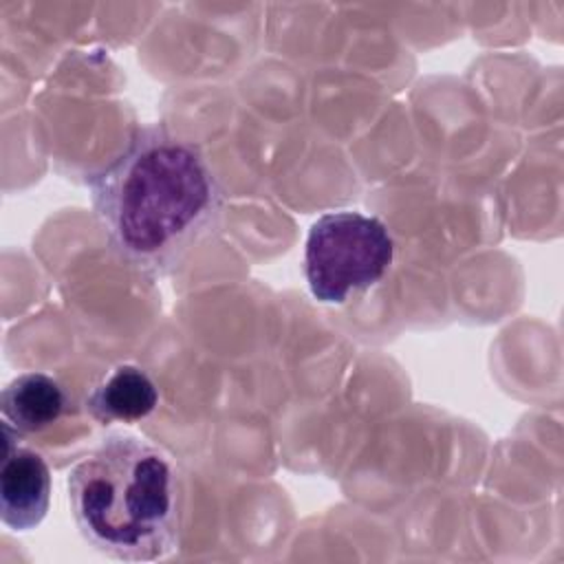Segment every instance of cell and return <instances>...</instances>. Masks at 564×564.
<instances>
[{
	"instance_id": "obj_1",
	"label": "cell",
	"mask_w": 564,
	"mask_h": 564,
	"mask_svg": "<svg viewBox=\"0 0 564 564\" xmlns=\"http://www.w3.org/2000/svg\"><path fill=\"white\" fill-rule=\"evenodd\" d=\"M88 187L115 253L150 278L181 267L225 212V189L205 154L165 126L139 128Z\"/></svg>"
},
{
	"instance_id": "obj_2",
	"label": "cell",
	"mask_w": 564,
	"mask_h": 564,
	"mask_svg": "<svg viewBox=\"0 0 564 564\" xmlns=\"http://www.w3.org/2000/svg\"><path fill=\"white\" fill-rule=\"evenodd\" d=\"M68 502L84 540L108 557L154 562L178 549L183 482L150 441L112 432L68 474Z\"/></svg>"
},
{
	"instance_id": "obj_3",
	"label": "cell",
	"mask_w": 564,
	"mask_h": 564,
	"mask_svg": "<svg viewBox=\"0 0 564 564\" xmlns=\"http://www.w3.org/2000/svg\"><path fill=\"white\" fill-rule=\"evenodd\" d=\"M394 238L383 220L361 212H326L308 229L304 275L322 304H344L375 286L392 267Z\"/></svg>"
},
{
	"instance_id": "obj_4",
	"label": "cell",
	"mask_w": 564,
	"mask_h": 564,
	"mask_svg": "<svg viewBox=\"0 0 564 564\" xmlns=\"http://www.w3.org/2000/svg\"><path fill=\"white\" fill-rule=\"evenodd\" d=\"M4 432V458L0 465V518L13 531L35 529L51 505V469L46 458L26 445H20L9 425Z\"/></svg>"
},
{
	"instance_id": "obj_5",
	"label": "cell",
	"mask_w": 564,
	"mask_h": 564,
	"mask_svg": "<svg viewBox=\"0 0 564 564\" xmlns=\"http://www.w3.org/2000/svg\"><path fill=\"white\" fill-rule=\"evenodd\" d=\"M68 408L64 386L44 372H24L11 379L0 397L2 423L13 432L40 434L51 427Z\"/></svg>"
},
{
	"instance_id": "obj_6",
	"label": "cell",
	"mask_w": 564,
	"mask_h": 564,
	"mask_svg": "<svg viewBox=\"0 0 564 564\" xmlns=\"http://www.w3.org/2000/svg\"><path fill=\"white\" fill-rule=\"evenodd\" d=\"M159 405V388L152 377L134 366H115L86 397V410L101 423H137Z\"/></svg>"
}]
</instances>
